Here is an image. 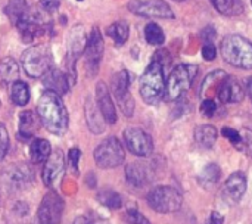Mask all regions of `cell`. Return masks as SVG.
Returning <instances> with one entry per match:
<instances>
[{
    "label": "cell",
    "mask_w": 252,
    "mask_h": 224,
    "mask_svg": "<svg viewBox=\"0 0 252 224\" xmlns=\"http://www.w3.org/2000/svg\"><path fill=\"white\" fill-rule=\"evenodd\" d=\"M37 114L41 126H44L52 134L63 136L69 126V115L59 95L46 90L37 103Z\"/></svg>",
    "instance_id": "6da1fadb"
},
{
    "label": "cell",
    "mask_w": 252,
    "mask_h": 224,
    "mask_svg": "<svg viewBox=\"0 0 252 224\" xmlns=\"http://www.w3.org/2000/svg\"><path fill=\"white\" fill-rule=\"evenodd\" d=\"M165 87L167 80L164 75V65L154 58L142 74L139 84L140 96L148 105H157L165 97Z\"/></svg>",
    "instance_id": "7a4b0ae2"
},
{
    "label": "cell",
    "mask_w": 252,
    "mask_h": 224,
    "mask_svg": "<svg viewBox=\"0 0 252 224\" xmlns=\"http://www.w3.org/2000/svg\"><path fill=\"white\" fill-rule=\"evenodd\" d=\"M220 52L223 59L239 69H252V43L242 35L230 34L221 41Z\"/></svg>",
    "instance_id": "3957f363"
},
{
    "label": "cell",
    "mask_w": 252,
    "mask_h": 224,
    "mask_svg": "<svg viewBox=\"0 0 252 224\" xmlns=\"http://www.w3.org/2000/svg\"><path fill=\"white\" fill-rule=\"evenodd\" d=\"M198 74V66L192 64H182L177 65L167 80L165 87V97L168 100L180 99L193 84V80Z\"/></svg>",
    "instance_id": "277c9868"
},
{
    "label": "cell",
    "mask_w": 252,
    "mask_h": 224,
    "mask_svg": "<svg viewBox=\"0 0 252 224\" xmlns=\"http://www.w3.org/2000/svg\"><path fill=\"white\" fill-rule=\"evenodd\" d=\"M21 62L28 77L40 78L50 68V50L43 44L31 46L22 53Z\"/></svg>",
    "instance_id": "5b68a950"
},
{
    "label": "cell",
    "mask_w": 252,
    "mask_h": 224,
    "mask_svg": "<svg viewBox=\"0 0 252 224\" xmlns=\"http://www.w3.org/2000/svg\"><path fill=\"white\" fill-rule=\"evenodd\" d=\"M148 204L157 213H176L182 207V195L171 186H158L148 195Z\"/></svg>",
    "instance_id": "8992f818"
},
{
    "label": "cell",
    "mask_w": 252,
    "mask_h": 224,
    "mask_svg": "<svg viewBox=\"0 0 252 224\" xmlns=\"http://www.w3.org/2000/svg\"><path fill=\"white\" fill-rule=\"evenodd\" d=\"M94 161L99 168L109 170L121 165L124 162L126 154L123 149V145L117 137H108L105 139L96 149H94Z\"/></svg>",
    "instance_id": "52a82bcc"
},
{
    "label": "cell",
    "mask_w": 252,
    "mask_h": 224,
    "mask_svg": "<svg viewBox=\"0 0 252 224\" xmlns=\"http://www.w3.org/2000/svg\"><path fill=\"white\" fill-rule=\"evenodd\" d=\"M130 74L126 69L114 74L111 81V92L126 117H131L134 112V99L130 93Z\"/></svg>",
    "instance_id": "ba28073f"
},
{
    "label": "cell",
    "mask_w": 252,
    "mask_h": 224,
    "mask_svg": "<svg viewBox=\"0 0 252 224\" xmlns=\"http://www.w3.org/2000/svg\"><path fill=\"white\" fill-rule=\"evenodd\" d=\"M103 50H105V43H103L102 32L97 27H94L87 38V43H86V47L83 52L86 69L90 77L97 74L100 61L103 58Z\"/></svg>",
    "instance_id": "9c48e42d"
},
{
    "label": "cell",
    "mask_w": 252,
    "mask_h": 224,
    "mask_svg": "<svg viewBox=\"0 0 252 224\" xmlns=\"http://www.w3.org/2000/svg\"><path fill=\"white\" fill-rule=\"evenodd\" d=\"M128 10L139 16L173 19L174 13L165 0H130Z\"/></svg>",
    "instance_id": "30bf717a"
},
{
    "label": "cell",
    "mask_w": 252,
    "mask_h": 224,
    "mask_svg": "<svg viewBox=\"0 0 252 224\" xmlns=\"http://www.w3.org/2000/svg\"><path fill=\"white\" fill-rule=\"evenodd\" d=\"M87 43V37L84 34L83 25H74L68 34V75L71 78V83L75 81V64L80 59V56L84 52Z\"/></svg>",
    "instance_id": "8fae6325"
},
{
    "label": "cell",
    "mask_w": 252,
    "mask_h": 224,
    "mask_svg": "<svg viewBox=\"0 0 252 224\" xmlns=\"http://www.w3.org/2000/svg\"><path fill=\"white\" fill-rule=\"evenodd\" d=\"M65 204L62 198L55 192L50 191L44 195L40 208H38V224H59L62 219Z\"/></svg>",
    "instance_id": "7c38bea8"
},
{
    "label": "cell",
    "mask_w": 252,
    "mask_h": 224,
    "mask_svg": "<svg viewBox=\"0 0 252 224\" xmlns=\"http://www.w3.org/2000/svg\"><path fill=\"white\" fill-rule=\"evenodd\" d=\"M15 27L18 28L22 40L27 43H31L32 40H35L37 37L46 32L47 22L44 21V16H41L38 12L28 10L27 15L15 24Z\"/></svg>",
    "instance_id": "4fadbf2b"
},
{
    "label": "cell",
    "mask_w": 252,
    "mask_h": 224,
    "mask_svg": "<svg viewBox=\"0 0 252 224\" xmlns=\"http://www.w3.org/2000/svg\"><path fill=\"white\" fill-rule=\"evenodd\" d=\"M124 142L131 154L137 157H148L154 151V143L151 136L139 127H130L124 130Z\"/></svg>",
    "instance_id": "5bb4252c"
},
{
    "label": "cell",
    "mask_w": 252,
    "mask_h": 224,
    "mask_svg": "<svg viewBox=\"0 0 252 224\" xmlns=\"http://www.w3.org/2000/svg\"><path fill=\"white\" fill-rule=\"evenodd\" d=\"M65 174V158L61 149H55L53 152H50L49 158L44 161V167H43V182L47 188H55L59 185V182L62 180Z\"/></svg>",
    "instance_id": "9a60e30c"
},
{
    "label": "cell",
    "mask_w": 252,
    "mask_h": 224,
    "mask_svg": "<svg viewBox=\"0 0 252 224\" xmlns=\"http://www.w3.org/2000/svg\"><path fill=\"white\" fill-rule=\"evenodd\" d=\"M216 90H217L216 96L219 97L221 103H239L244 100V96H245L241 83L235 77L227 75V74L220 80Z\"/></svg>",
    "instance_id": "2e32d148"
},
{
    "label": "cell",
    "mask_w": 252,
    "mask_h": 224,
    "mask_svg": "<svg viewBox=\"0 0 252 224\" xmlns=\"http://www.w3.org/2000/svg\"><path fill=\"white\" fill-rule=\"evenodd\" d=\"M245 191H247V177L242 171H236L224 183V188L221 192L223 201L227 205H235L242 199V196L245 195Z\"/></svg>",
    "instance_id": "e0dca14e"
},
{
    "label": "cell",
    "mask_w": 252,
    "mask_h": 224,
    "mask_svg": "<svg viewBox=\"0 0 252 224\" xmlns=\"http://www.w3.org/2000/svg\"><path fill=\"white\" fill-rule=\"evenodd\" d=\"M43 78V84L47 90L62 96L65 93H68V90L71 89L72 83H71V78L66 72L61 71V69H56V68H49L44 75L41 77Z\"/></svg>",
    "instance_id": "ac0fdd59"
},
{
    "label": "cell",
    "mask_w": 252,
    "mask_h": 224,
    "mask_svg": "<svg viewBox=\"0 0 252 224\" xmlns=\"http://www.w3.org/2000/svg\"><path fill=\"white\" fill-rule=\"evenodd\" d=\"M96 103H97V108H99L103 120L108 124H115L117 123V109L112 102L111 92L103 81H99L96 86Z\"/></svg>",
    "instance_id": "d6986e66"
},
{
    "label": "cell",
    "mask_w": 252,
    "mask_h": 224,
    "mask_svg": "<svg viewBox=\"0 0 252 224\" xmlns=\"http://www.w3.org/2000/svg\"><path fill=\"white\" fill-rule=\"evenodd\" d=\"M41 121L38 114L32 111H24L19 114V136L21 139H30L40 130Z\"/></svg>",
    "instance_id": "ffe728a7"
},
{
    "label": "cell",
    "mask_w": 252,
    "mask_h": 224,
    "mask_svg": "<svg viewBox=\"0 0 252 224\" xmlns=\"http://www.w3.org/2000/svg\"><path fill=\"white\" fill-rule=\"evenodd\" d=\"M86 120H87V126L90 128L92 133L94 134H100L103 130H105V120L97 108V103L92 102V97L89 96L87 97V102H86Z\"/></svg>",
    "instance_id": "44dd1931"
},
{
    "label": "cell",
    "mask_w": 252,
    "mask_h": 224,
    "mask_svg": "<svg viewBox=\"0 0 252 224\" xmlns=\"http://www.w3.org/2000/svg\"><path fill=\"white\" fill-rule=\"evenodd\" d=\"M217 130L214 126L202 124L195 128V140L202 149H211L217 140Z\"/></svg>",
    "instance_id": "7402d4cb"
},
{
    "label": "cell",
    "mask_w": 252,
    "mask_h": 224,
    "mask_svg": "<svg viewBox=\"0 0 252 224\" xmlns=\"http://www.w3.org/2000/svg\"><path fill=\"white\" fill-rule=\"evenodd\" d=\"M106 34L109 38H112L115 46H123L128 40L130 25L126 21H117L106 28Z\"/></svg>",
    "instance_id": "603a6c76"
},
{
    "label": "cell",
    "mask_w": 252,
    "mask_h": 224,
    "mask_svg": "<svg viewBox=\"0 0 252 224\" xmlns=\"http://www.w3.org/2000/svg\"><path fill=\"white\" fill-rule=\"evenodd\" d=\"M214 9L226 16H238L244 12L242 0H210Z\"/></svg>",
    "instance_id": "cb8c5ba5"
},
{
    "label": "cell",
    "mask_w": 252,
    "mask_h": 224,
    "mask_svg": "<svg viewBox=\"0 0 252 224\" xmlns=\"http://www.w3.org/2000/svg\"><path fill=\"white\" fill-rule=\"evenodd\" d=\"M10 100L16 105V106H25L30 100V89L27 86V83L16 80L10 84Z\"/></svg>",
    "instance_id": "d4e9b609"
},
{
    "label": "cell",
    "mask_w": 252,
    "mask_h": 224,
    "mask_svg": "<svg viewBox=\"0 0 252 224\" xmlns=\"http://www.w3.org/2000/svg\"><path fill=\"white\" fill-rule=\"evenodd\" d=\"M50 143L44 139H35L30 146V157L34 164L44 162L50 155Z\"/></svg>",
    "instance_id": "484cf974"
},
{
    "label": "cell",
    "mask_w": 252,
    "mask_h": 224,
    "mask_svg": "<svg viewBox=\"0 0 252 224\" xmlns=\"http://www.w3.org/2000/svg\"><path fill=\"white\" fill-rule=\"evenodd\" d=\"M19 77V68L13 58H3L0 61V78L3 83H13Z\"/></svg>",
    "instance_id": "4316f807"
},
{
    "label": "cell",
    "mask_w": 252,
    "mask_h": 224,
    "mask_svg": "<svg viewBox=\"0 0 252 224\" xmlns=\"http://www.w3.org/2000/svg\"><path fill=\"white\" fill-rule=\"evenodd\" d=\"M126 177L127 182L131 183L133 186H145L148 182V173L145 170V167H142L140 164H130L126 168Z\"/></svg>",
    "instance_id": "83f0119b"
},
{
    "label": "cell",
    "mask_w": 252,
    "mask_h": 224,
    "mask_svg": "<svg viewBox=\"0 0 252 224\" xmlns=\"http://www.w3.org/2000/svg\"><path fill=\"white\" fill-rule=\"evenodd\" d=\"M28 4L27 0H9L6 6V15L9 16L10 22L15 25L19 19H22L27 12H28Z\"/></svg>",
    "instance_id": "f1b7e54d"
},
{
    "label": "cell",
    "mask_w": 252,
    "mask_h": 224,
    "mask_svg": "<svg viewBox=\"0 0 252 224\" xmlns=\"http://www.w3.org/2000/svg\"><path fill=\"white\" fill-rule=\"evenodd\" d=\"M145 38L151 46H162L165 43V34L157 22H149L145 27Z\"/></svg>",
    "instance_id": "f546056e"
},
{
    "label": "cell",
    "mask_w": 252,
    "mask_h": 224,
    "mask_svg": "<svg viewBox=\"0 0 252 224\" xmlns=\"http://www.w3.org/2000/svg\"><path fill=\"white\" fill-rule=\"evenodd\" d=\"M97 201L103 205V207H106V208H109V210H118V208H121V196L117 193V192H114V191H111V189H103V191H100L99 193H97Z\"/></svg>",
    "instance_id": "4dcf8cb0"
},
{
    "label": "cell",
    "mask_w": 252,
    "mask_h": 224,
    "mask_svg": "<svg viewBox=\"0 0 252 224\" xmlns=\"http://www.w3.org/2000/svg\"><path fill=\"white\" fill-rule=\"evenodd\" d=\"M220 176H221L220 167L217 164H208L199 176V183L204 186H213L219 182Z\"/></svg>",
    "instance_id": "1f68e13d"
},
{
    "label": "cell",
    "mask_w": 252,
    "mask_h": 224,
    "mask_svg": "<svg viewBox=\"0 0 252 224\" xmlns=\"http://www.w3.org/2000/svg\"><path fill=\"white\" fill-rule=\"evenodd\" d=\"M226 75V72L224 71H214V72H211V74H208L207 75V78L204 80V83H202V87H201V95L204 96L207 92H210V90H216L217 89V86H219V83H220V80L223 78Z\"/></svg>",
    "instance_id": "d6a6232c"
},
{
    "label": "cell",
    "mask_w": 252,
    "mask_h": 224,
    "mask_svg": "<svg viewBox=\"0 0 252 224\" xmlns=\"http://www.w3.org/2000/svg\"><path fill=\"white\" fill-rule=\"evenodd\" d=\"M221 134H223V137H226L230 143H233V145H244V137L241 136V133L239 131H236L235 128H230V127H224L223 130H221Z\"/></svg>",
    "instance_id": "836d02e7"
},
{
    "label": "cell",
    "mask_w": 252,
    "mask_h": 224,
    "mask_svg": "<svg viewBox=\"0 0 252 224\" xmlns=\"http://www.w3.org/2000/svg\"><path fill=\"white\" fill-rule=\"evenodd\" d=\"M81 151L78 148H72L68 154V165L74 174H78V162H80Z\"/></svg>",
    "instance_id": "e575fe53"
},
{
    "label": "cell",
    "mask_w": 252,
    "mask_h": 224,
    "mask_svg": "<svg viewBox=\"0 0 252 224\" xmlns=\"http://www.w3.org/2000/svg\"><path fill=\"white\" fill-rule=\"evenodd\" d=\"M9 149V134L6 127L0 123V161L6 157Z\"/></svg>",
    "instance_id": "d590c367"
},
{
    "label": "cell",
    "mask_w": 252,
    "mask_h": 224,
    "mask_svg": "<svg viewBox=\"0 0 252 224\" xmlns=\"http://www.w3.org/2000/svg\"><path fill=\"white\" fill-rule=\"evenodd\" d=\"M217 112V103L213 99H204L201 103V114L205 117H213Z\"/></svg>",
    "instance_id": "8d00e7d4"
},
{
    "label": "cell",
    "mask_w": 252,
    "mask_h": 224,
    "mask_svg": "<svg viewBox=\"0 0 252 224\" xmlns=\"http://www.w3.org/2000/svg\"><path fill=\"white\" fill-rule=\"evenodd\" d=\"M202 56L205 61H214L216 56H217V49L216 46L211 43V41H207L204 46H202Z\"/></svg>",
    "instance_id": "74e56055"
},
{
    "label": "cell",
    "mask_w": 252,
    "mask_h": 224,
    "mask_svg": "<svg viewBox=\"0 0 252 224\" xmlns=\"http://www.w3.org/2000/svg\"><path fill=\"white\" fill-rule=\"evenodd\" d=\"M127 220L131 224H149L148 219L145 216H142L137 210H131L127 213Z\"/></svg>",
    "instance_id": "f35d334b"
},
{
    "label": "cell",
    "mask_w": 252,
    "mask_h": 224,
    "mask_svg": "<svg viewBox=\"0 0 252 224\" xmlns=\"http://www.w3.org/2000/svg\"><path fill=\"white\" fill-rule=\"evenodd\" d=\"M40 3L46 12H55L59 7L61 0H40Z\"/></svg>",
    "instance_id": "ab89813d"
},
{
    "label": "cell",
    "mask_w": 252,
    "mask_h": 224,
    "mask_svg": "<svg viewBox=\"0 0 252 224\" xmlns=\"http://www.w3.org/2000/svg\"><path fill=\"white\" fill-rule=\"evenodd\" d=\"M223 223H224V217H223V214H220V213L214 211V213H211L210 219L207 220V223L205 224H223Z\"/></svg>",
    "instance_id": "60d3db41"
},
{
    "label": "cell",
    "mask_w": 252,
    "mask_h": 224,
    "mask_svg": "<svg viewBox=\"0 0 252 224\" xmlns=\"http://www.w3.org/2000/svg\"><path fill=\"white\" fill-rule=\"evenodd\" d=\"M201 35H202V38H204L205 41H211V40L216 37V31H214V28H213V27H207V28H204V30H202Z\"/></svg>",
    "instance_id": "b9f144b4"
},
{
    "label": "cell",
    "mask_w": 252,
    "mask_h": 224,
    "mask_svg": "<svg viewBox=\"0 0 252 224\" xmlns=\"http://www.w3.org/2000/svg\"><path fill=\"white\" fill-rule=\"evenodd\" d=\"M247 90H248V95H250V99H251L252 103V77L248 78V81H247Z\"/></svg>",
    "instance_id": "7bdbcfd3"
},
{
    "label": "cell",
    "mask_w": 252,
    "mask_h": 224,
    "mask_svg": "<svg viewBox=\"0 0 252 224\" xmlns=\"http://www.w3.org/2000/svg\"><path fill=\"white\" fill-rule=\"evenodd\" d=\"M74 224H90V220L86 217H78V219H75Z\"/></svg>",
    "instance_id": "ee69618b"
},
{
    "label": "cell",
    "mask_w": 252,
    "mask_h": 224,
    "mask_svg": "<svg viewBox=\"0 0 252 224\" xmlns=\"http://www.w3.org/2000/svg\"><path fill=\"white\" fill-rule=\"evenodd\" d=\"M90 224H109L106 220H90Z\"/></svg>",
    "instance_id": "f6af8a7d"
},
{
    "label": "cell",
    "mask_w": 252,
    "mask_h": 224,
    "mask_svg": "<svg viewBox=\"0 0 252 224\" xmlns=\"http://www.w3.org/2000/svg\"><path fill=\"white\" fill-rule=\"evenodd\" d=\"M247 148L251 151V155H252V136L248 139V140H247Z\"/></svg>",
    "instance_id": "bcb514c9"
},
{
    "label": "cell",
    "mask_w": 252,
    "mask_h": 224,
    "mask_svg": "<svg viewBox=\"0 0 252 224\" xmlns=\"http://www.w3.org/2000/svg\"><path fill=\"white\" fill-rule=\"evenodd\" d=\"M174 1H179V3H182V1H188V0H174Z\"/></svg>",
    "instance_id": "7dc6e473"
},
{
    "label": "cell",
    "mask_w": 252,
    "mask_h": 224,
    "mask_svg": "<svg viewBox=\"0 0 252 224\" xmlns=\"http://www.w3.org/2000/svg\"><path fill=\"white\" fill-rule=\"evenodd\" d=\"M77 1H83V0H77Z\"/></svg>",
    "instance_id": "c3c4849f"
},
{
    "label": "cell",
    "mask_w": 252,
    "mask_h": 224,
    "mask_svg": "<svg viewBox=\"0 0 252 224\" xmlns=\"http://www.w3.org/2000/svg\"><path fill=\"white\" fill-rule=\"evenodd\" d=\"M251 4H252V0H251Z\"/></svg>",
    "instance_id": "681fc988"
}]
</instances>
